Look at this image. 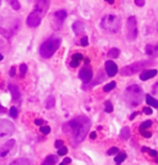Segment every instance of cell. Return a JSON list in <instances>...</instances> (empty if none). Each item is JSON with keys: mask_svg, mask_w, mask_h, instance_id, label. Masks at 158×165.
I'll return each instance as SVG.
<instances>
[{"mask_svg": "<svg viewBox=\"0 0 158 165\" xmlns=\"http://www.w3.org/2000/svg\"><path fill=\"white\" fill-rule=\"evenodd\" d=\"M14 125L8 120H0V138H8L14 133Z\"/></svg>", "mask_w": 158, "mask_h": 165, "instance_id": "6", "label": "cell"}, {"mask_svg": "<svg viewBox=\"0 0 158 165\" xmlns=\"http://www.w3.org/2000/svg\"><path fill=\"white\" fill-rule=\"evenodd\" d=\"M153 112V110L151 107H143V113L145 115H152Z\"/></svg>", "mask_w": 158, "mask_h": 165, "instance_id": "37", "label": "cell"}, {"mask_svg": "<svg viewBox=\"0 0 158 165\" xmlns=\"http://www.w3.org/2000/svg\"><path fill=\"white\" fill-rule=\"evenodd\" d=\"M20 72H21V76H24L27 72V65L26 64H21L20 65Z\"/></svg>", "mask_w": 158, "mask_h": 165, "instance_id": "33", "label": "cell"}, {"mask_svg": "<svg viewBox=\"0 0 158 165\" xmlns=\"http://www.w3.org/2000/svg\"><path fill=\"white\" fill-rule=\"evenodd\" d=\"M35 125H37V126H42V125H45V121L41 120V118H37V120H35Z\"/></svg>", "mask_w": 158, "mask_h": 165, "instance_id": "39", "label": "cell"}, {"mask_svg": "<svg viewBox=\"0 0 158 165\" xmlns=\"http://www.w3.org/2000/svg\"><path fill=\"white\" fill-rule=\"evenodd\" d=\"M9 90H10L11 96H12L14 100H19V99H20V90H19V88H17L16 85L10 84V85H9Z\"/></svg>", "mask_w": 158, "mask_h": 165, "instance_id": "16", "label": "cell"}, {"mask_svg": "<svg viewBox=\"0 0 158 165\" xmlns=\"http://www.w3.org/2000/svg\"><path fill=\"white\" fill-rule=\"evenodd\" d=\"M146 101H147V104L150 105V106H153L155 108H158V100L153 99L151 95H146Z\"/></svg>", "mask_w": 158, "mask_h": 165, "instance_id": "17", "label": "cell"}, {"mask_svg": "<svg viewBox=\"0 0 158 165\" xmlns=\"http://www.w3.org/2000/svg\"><path fill=\"white\" fill-rule=\"evenodd\" d=\"M90 128V120L87 116H79L67 122L63 126V131L72 136L73 144H78L85 138Z\"/></svg>", "mask_w": 158, "mask_h": 165, "instance_id": "1", "label": "cell"}, {"mask_svg": "<svg viewBox=\"0 0 158 165\" xmlns=\"http://www.w3.org/2000/svg\"><path fill=\"white\" fill-rule=\"evenodd\" d=\"M4 112H5V108H4L1 105H0V113H4Z\"/></svg>", "mask_w": 158, "mask_h": 165, "instance_id": "46", "label": "cell"}, {"mask_svg": "<svg viewBox=\"0 0 158 165\" xmlns=\"http://www.w3.org/2000/svg\"><path fill=\"white\" fill-rule=\"evenodd\" d=\"M125 101L127 102L128 106L137 107L143 101V90L141 86L137 84L130 85L125 90Z\"/></svg>", "mask_w": 158, "mask_h": 165, "instance_id": "2", "label": "cell"}, {"mask_svg": "<svg viewBox=\"0 0 158 165\" xmlns=\"http://www.w3.org/2000/svg\"><path fill=\"white\" fill-rule=\"evenodd\" d=\"M131 133H130V128L128 127H124L122 131H121V138L122 139H128Z\"/></svg>", "mask_w": 158, "mask_h": 165, "instance_id": "22", "label": "cell"}, {"mask_svg": "<svg viewBox=\"0 0 158 165\" xmlns=\"http://www.w3.org/2000/svg\"><path fill=\"white\" fill-rule=\"evenodd\" d=\"M151 57H158V44H157V46H153Z\"/></svg>", "mask_w": 158, "mask_h": 165, "instance_id": "34", "label": "cell"}, {"mask_svg": "<svg viewBox=\"0 0 158 165\" xmlns=\"http://www.w3.org/2000/svg\"><path fill=\"white\" fill-rule=\"evenodd\" d=\"M15 73H16L15 67H12L11 69H10V72H9V74H10V76H14V75H15Z\"/></svg>", "mask_w": 158, "mask_h": 165, "instance_id": "43", "label": "cell"}, {"mask_svg": "<svg viewBox=\"0 0 158 165\" xmlns=\"http://www.w3.org/2000/svg\"><path fill=\"white\" fill-rule=\"evenodd\" d=\"M72 162V160H71V158H66V159H64V164H69V163H71Z\"/></svg>", "mask_w": 158, "mask_h": 165, "instance_id": "45", "label": "cell"}, {"mask_svg": "<svg viewBox=\"0 0 158 165\" xmlns=\"http://www.w3.org/2000/svg\"><path fill=\"white\" fill-rule=\"evenodd\" d=\"M56 162H57V157H54V155H48V157L45 159L42 165H54Z\"/></svg>", "mask_w": 158, "mask_h": 165, "instance_id": "19", "label": "cell"}, {"mask_svg": "<svg viewBox=\"0 0 158 165\" xmlns=\"http://www.w3.org/2000/svg\"><path fill=\"white\" fill-rule=\"evenodd\" d=\"M137 37V21L135 16H130L127 20V38L128 41H135Z\"/></svg>", "mask_w": 158, "mask_h": 165, "instance_id": "7", "label": "cell"}, {"mask_svg": "<svg viewBox=\"0 0 158 165\" xmlns=\"http://www.w3.org/2000/svg\"><path fill=\"white\" fill-rule=\"evenodd\" d=\"M105 70H106V74L109 76H114V75L117 74L119 68L116 65V63H114L113 61H108L105 63Z\"/></svg>", "mask_w": 158, "mask_h": 165, "instance_id": "12", "label": "cell"}, {"mask_svg": "<svg viewBox=\"0 0 158 165\" xmlns=\"http://www.w3.org/2000/svg\"><path fill=\"white\" fill-rule=\"evenodd\" d=\"M9 1V4L11 5V7L14 9V10H20V3L17 1V0H8Z\"/></svg>", "mask_w": 158, "mask_h": 165, "instance_id": "25", "label": "cell"}, {"mask_svg": "<svg viewBox=\"0 0 158 165\" xmlns=\"http://www.w3.org/2000/svg\"><path fill=\"white\" fill-rule=\"evenodd\" d=\"M10 165H31L30 160L29 159H25V158H20V159H16L10 164Z\"/></svg>", "mask_w": 158, "mask_h": 165, "instance_id": "18", "label": "cell"}, {"mask_svg": "<svg viewBox=\"0 0 158 165\" xmlns=\"http://www.w3.org/2000/svg\"><path fill=\"white\" fill-rule=\"evenodd\" d=\"M135 4L137 6H143L145 5V0H135Z\"/></svg>", "mask_w": 158, "mask_h": 165, "instance_id": "40", "label": "cell"}, {"mask_svg": "<svg viewBox=\"0 0 158 165\" xmlns=\"http://www.w3.org/2000/svg\"><path fill=\"white\" fill-rule=\"evenodd\" d=\"M90 138L91 139H95L96 138V133H95V132H91V133H90Z\"/></svg>", "mask_w": 158, "mask_h": 165, "instance_id": "44", "label": "cell"}, {"mask_svg": "<svg viewBox=\"0 0 158 165\" xmlns=\"http://www.w3.org/2000/svg\"><path fill=\"white\" fill-rule=\"evenodd\" d=\"M108 54H109L110 58H117V57L120 56V49H117V48H111Z\"/></svg>", "mask_w": 158, "mask_h": 165, "instance_id": "23", "label": "cell"}, {"mask_svg": "<svg viewBox=\"0 0 158 165\" xmlns=\"http://www.w3.org/2000/svg\"><path fill=\"white\" fill-rule=\"evenodd\" d=\"M101 27L109 33H117L121 29V20L116 15H106L101 20Z\"/></svg>", "mask_w": 158, "mask_h": 165, "instance_id": "4", "label": "cell"}, {"mask_svg": "<svg viewBox=\"0 0 158 165\" xmlns=\"http://www.w3.org/2000/svg\"><path fill=\"white\" fill-rule=\"evenodd\" d=\"M119 153V148H116V147H113V148H110L108 150V154L109 155H113V154H117Z\"/></svg>", "mask_w": 158, "mask_h": 165, "instance_id": "35", "label": "cell"}, {"mask_svg": "<svg viewBox=\"0 0 158 165\" xmlns=\"http://www.w3.org/2000/svg\"><path fill=\"white\" fill-rule=\"evenodd\" d=\"M14 148H15V140H14V139L8 140L5 144L0 147V159L6 158L9 155V153H10Z\"/></svg>", "mask_w": 158, "mask_h": 165, "instance_id": "9", "label": "cell"}, {"mask_svg": "<svg viewBox=\"0 0 158 165\" xmlns=\"http://www.w3.org/2000/svg\"><path fill=\"white\" fill-rule=\"evenodd\" d=\"M0 4H1V1H0Z\"/></svg>", "mask_w": 158, "mask_h": 165, "instance_id": "50", "label": "cell"}, {"mask_svg": "<svg viewBox=\"0 0 158 165\" xmlns=\"http://www.w3.org/2000/svg\"><path fill=\"white\" fill-rule=\"evenodd\" d=\"M40 131H41V133H43V134H48L51 132V127L47 126V125H42L40 128Z\"/></svg>", "mask_w": 158, "mask_h": 165, "instance_id": "28", "label": "cell"}, {"mask_svg": "<svg viewBox=\"0 0 158 165\" xmlns=\"http://www.w3.org/2000/svg\"><path fill=\"white\" fill-rule=\"evenodd\" d=\"M59 46H61V40L59 38H57V37L48 38L47 41H45L40 47L41 56H42L43 58H51L56 52H57Z\"/></svg>", "mask_w": 158, "mask_h": 165, "instance_id": "3", "label": "cell"}, {"mask_svg": "<svg viewBox=\"0 0 158 165\" xmlns=\"http://www.w3.org/2000/svg\"><path fill=\"white\" fill-rule=\"evenodd\" d=\"M88 43H89V42H88V37H85V36H84V37L80 40V44L85 47V46H88Z\"/></svg>", "mask_w": 158, "mask_h": 165, "instance_id": "38", "label": "cell"}, {"mask_svg": "<svg viewBox=\"0 0 158 165\" xmlns=\"http://www.w3.org/2000/svg\"><path fill=\"white\" fill-rule=\"evenodd\" d=\"M142 152H147V153H150L152 157H156V158H157V152H156V150L150 149L148 147H142Z\"/></svg>", "mask_w": 158, "mask_h": 165, "instance_id": "29", "label": "cell"}, {"mask_svg": "<svg viewBox=\"0 0 158 165\" xmlns=\"http://www.w3.org/2000/svg\"><path fill=\"white\" fill-rule=\"evenodd\" d=\"M106 1H108L109 4H114V0H106Z\"/></svg>", "mask_w": 158, "mask_h": 165, "instance_id": "47", "label": "cell"}, {"mask_svg": "<svg viewBox=\"0 0 158 165\" xmlns=\"http://www.w3.org/2000/svg\"><path fill=\"white\" fill-rule=\"evenodd\" d=\"M54 144H56V148H58V149L61 148V147H63V145H64V143H63L62 140H56V143H54Z\"/></svg>", "mask_w": 158, "mask_h": 165, "instance_id": "41", "label": "cell"}, {"mask_svg": "<svg viewBox=\"0 0 158 165\" xmlns=\"http://www.w3.org/2000/svg\"><path fill=\"white\" fill-rule=\"evenodd\" d=\"M49 3H51V0H36L34 11H35L36 14H38L41 17L45 16L46 14H47V11H48Z\"/></svg>", "mask_w": 158, "mask_h": 165, "instance_id": "8", "label": "cell"}, {"mask_svg": "<svg viewBox=\"0 0 158 165\" xmlns=\"http://www.w3.org/2000/svg\"><path fill=\"white\" fill-rule=\"evenodd\" d=\"M17 108L15 107V106H12V107H10V116L11 117H14V118H15L16 116H17Z\"/></svg>", "mask_w": 158, "mask_h": 165, "instance_id": "31", "label": "cell"}, {"mask_svg": "<svg viewBox=\"0 0 158 165\" xmlns=\"http://www.w3.org/2000/svg\"><path fill=\"white\" fill-rule=\"evenodd\" d=\"M59 165H67V164H64V163H61V164H59Z\"/></svg>", "mask_w": 158, "mask_h": 165, "instance_id": "49", "label": "cell"}, {"mask_svg": "<svg viewBox=\"0 0 158 165\" xmlns=\"http://www.w3.org/2000/svg\"><path fill=\"white\" fill-rule=\"evenodd\" d=\"M115 86H116V82L115 81H111V82H109V84H106L104 86V91H105V93H109V91L113 90Z\"/></svg>", "mask_w": 158, "mask_h": 165, "instance_id": "26", "label": "cell"}, {"mask_svg": "<svg viewBox=\"0 0 158 165\" xmlns=\"http://www.w3.org/2000/svg\"><path fill=\"white\" fill-rule=\"evenodd\" d=\"M3 58H4V57H3V54H0V61H1Z\"/></svg>", "mask_w": 158, "mask_h": 165, "instance_id": "48", "label": "cell"}, {"mask_svg": "<svg viewBox=\"0 0 158 165\" xmlns=\"http://www.w3.org/2000/svg\"><path fill=\"white\" fill-rule=\"evenodd\" d=\"M140 133H141L143 137H145V138H151V137H152V133H151V132H147L146 130H145V131H141Z\"/></svg>", "mask_w": 158, "mask_h": 165, "instance_id": "36", "label": "cell"}, {"mask_svg": "<svg viewBox=\"0 0 158 165\" xmlns=\"http://www.w3.org/2000/svg\"><path fill=\"white\" fill-rule=\"evenodd\" d=\"M156 75H157V70H156V69L145 70V72H142V73H141V75H140V79H141L142 81H146V80L151 79V78L156 76Z\"/></svg>", "mask_w": 158, "mask_h": 165, "instance_id": "13", "label": "cell"}, {"mask_svg": "<svg viewBox=\"0 0 158 165\" xmlns=\"http://www.w3.org/2000/svg\"><path fill=\"white\" fill-rule=\"evenodd\" d=\"M72 29H73V32H74L76 35H80V33H83V32H84V24H83L82 21H76V22L73 24Z\"/></svg>", "mask_w": 158, "mask_h": 165, "instance_id": "15", "label": "cell"}, {"mask_svg": "<svg viewBox=\"0 0 158 165\" xmlns=\"http://www.w3.org/2000/svg\"><path fill=\"white\" fill-rule=\"evenodd\" d=\"M125 159H126V153H124V152L119 153V154L115 157V163H116V165H120Z\"/></svg>", "mask_w": 158, "mask_h": 165, "instance_id": "21", "label": "cell"}, {"mask_svg": "<svg viewBox=\"0 0 158 165\" xmlns=\"http://www.w3.org/2000/svg\"><path fill=\"white\" fill-rule=\"evenodd\" d=\"M78 65H79V62L72 59V61H71V67H72V68H76V67H78Z\"/></svg>", "mask_w": 158, "mask_h": 165, "instance_id": "42", "label": "cell"}, {"mask_svg": "<svg viewBox=\"0 0 158 165\" xmlns=\"http://www.w3.org/2000/svg\"><path fill=\"white\" fill-rule=\"evenodd\" d=\"M104 110H105V112H113V110H114V106H113V104H111L110 101H106L105 102V106H104Z\"/></svg>", "mask_w": 158, "mask_h": 165, "instance_id": "27", "label": "cell"}, {"mask_svg": "<svg viewBox=\"0 0 158 165\" xmlns=\"http://www.w3.org/2000/svg\"><path fill=\"white\" fill-rule=\"evenodd\" d=\"M72 59H74V61H78V62H80L82 59H84V57H83V54L80 53H76L74 56L72 57Z\"/></svg>", "mask_w": 158, "mask_h": 165, "instance_id": "32", "label": "cell"}, {"mask_svg": "<svg viewBox=\"0 0 158 165\" xmlns=\"http://www.w3.org/2000/svg\"><path fill=\"white\" fill-rule=\"evenodd\" d=\"M41 22V16L38 14H36L35 11H32L29 16H27V20H26V24L29 25L30 27H37Z\"/></svg>", "mask_w": 158, "mask_h": 165, "instance_id": "10", "label": "cell"}, {"mask_svg": "<svg viewBox=\"0 0 158 165\" xmlns=\"http://www.w3.org/2000/svg\"><path fill=\"white\" fill-rule=\"evenodd\" d=\"M79 79L84 82H90L93 79V70L89 69V68H83L79 72Z\"/></svg>", "mask_w": 158, "mask_h": 165, "instance_id": "11", "label": "cell"}, {"mask_svg": "<svg viewBox=\"0 0 158 165\" xmlns=\"http://www.w3.org/2000/svg\"><path fill=\"white\" fill-rule=\"evenodd\" d=\"M67 152H68V149L63 145V147H61V148L58 149V155H61V157H63V155H66V154H67Z\"/></svg>", "mask_w": 158, "mask_h": 165, "instance_id": "30", "label": "cell"}, {"mask_svg": "<svg viewBox=\"0 0 158 165\" xmlns=\"http://www.w3.org/2000/svg\"><path fill=\"white\" fill-rule=\"evenodd\" d=\"M54 104H56V100H54V96L51 95L46 100V108L47 110H51V108H53L54 107Z\"/></svg>", "mask_w": 158, "mask_h": 165, "instance_id": "20", "label": "cell"}, {"mask_svg": "<svg viewBox=\"0 0 158 165\" xmlns=\"http://www.w3.org/2000/svg\"><path fill=\"white\" fill-rule=\"evenodd\" d=\"M148 64H151L150 61H142V62H136L133 64H130V65H126L121 70H120V73H121L122 76H128V75H133L136 74V73H138L140 70L145 69V68L148 65Z\"/></svg>", "mask_w": 158, "mask_h": 165, "instance_id": "5", "label": "cell"}, {"mask_svg": "<svg viewBox=\"0 0 158 165\" xmlns=\"http://www.w3.org/2000/svg\"><path fill=\"white\" fill-rule=\"evenodd\" d=\"M67 17V12L66 10H58V11H56L54 12V15H53V19L58 22L59 25L62 24V22L64 21V19Z\"/></svg>", "mask_w": 158, "mask_h": 165, "instance_id": "14", "label": "cell"}, {"mask_svg": "<svg viewBox=\"0 0 158 165\" xmlns=\"http://www.w3.org/2000/svg\"><path fill=\"white\" fill-rule=\"evenodd\" d=\"M152 121L151 120H148V121H145V122H143V123H141V125H140V132L141 131H145V130H147V128H150L151 126H152Z\"/></svg>", "mask_w": 158, "mask_h": 165, "instance_id": "24", "label": "cell"}]
</instances>
